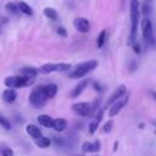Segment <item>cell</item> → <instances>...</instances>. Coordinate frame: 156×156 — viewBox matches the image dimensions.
Wrapping results in <instances>:
<instances>
[{
	"instance_id": "obj_1",
	"label": "cell",
	"mask_w": 156,
	"mask_h": 156,
	"mask_svg": "<svg viewBox=\"0 0 156 156\" xmlns=\"http://www.w3.org/2000/svg\"><path fill=\"white\" fill-rule=\"evenodd\" d=\"M129 14H131V30H129V37L127 43L128 45H133L136 43L137 39V30L139 25V18H140V0H131L129 3Z\"/></svg>"
},
{
	"instance_id": "obj_2",
	"label": "cell",
	"mask_w": 156,
	"mask_h": 156,
	"mask_svg": "<svg viewBox=\"0 0 156 156\" xmlns=\"http://www.w3.org/2000/svg\"><path fill=\"white\" fill-rule=\"evenodd\" d=\"M34 78L36 77H26V76H10L6 77L4 81V84L7 88H23V87H28V86H32L34 83Z\"/></svg>"
},
{
	"instance_id": "obj_3",
	"label": "cell",
	"mask_w": 156,
	"mask_h": 156,
	"mask_svg": "<svg viewBox=\"0 0 156 156\" xmlns=\"http://www.w3.org/2000/svg\"><path fill=\"white\" fill-rule=\"evenodd\" d=\"M98 67V61L97 60H90V61H87V62H83V64L78 65L73 72H71L68 75V77L71 79H78V78H82L84 77L86 75H88L89 72L94 71L95 68Z\"/></svg>"
},
{
	"instance_id": "obj_4",
	"label": "cell",
	"mask_w": 156,
	"mask_h": 156,
	"mask_svg": "<svg viewBox=\"0 0 156 156\" xmlns=\"http://www.w3.org/2000/svg\"><path fill=\"white\" fill-rule=\"evenodd\" d=\"M46 100H48V98L43 91V86L36 87L32 90V93H30V95H29V102L32 104V106H34L37 109L43 107L45 105Z\"/></svg>"
},
{
	"instance_id": "obj_5",
	"label": "cell",
	"mask_w": 156,
	"mask_h": 156,
	"mask_svg": "<svg viewBox=\"0 0 156 156\" xmlns=\"http://www.w3.org/2000/svg\"><path fill=\"white\" fill-rule=\"evenodd\" d=\"M141 32H143V38L145 43L148 45L154 44V29H152V23L148 17H144L141 21Z\"/></svg>"
},
{
	"instance_id": "obj_6",
	"label": "cell",
	"mask_w": 156,
	"mask_h": 156,
	"mask_svg": "<svg viewBox=\"0 0 156 156\" xmlns=\"http://www.w3.org/2000/svg\"><path fill=\"white\" fill-rule=\"evenodd\" d=\"M71 67L70 64H65V62H60V64H44L43 66L40 67L39 72L44 75H48V73H51V72H66L68 71Z\"/></svg>"
},
{
	"instance_id": "obj_7",
	"label": "cell",
	"mask_w": 156,
	"mask_h": 156,
	"mask_svg": "<svg viewBox=\"0 0 156 156\" xmlns=\"http://www.w3.org/2000/svg\"><path fill=\"white\" fill-rule=\"evenodd\" d=\"M127 93H128V90H127V87L124 86V84L117 87V89L112 93L111 97L109 98V100L106 101L105 107H106V109H107V107H111L116 101H118V100L122 99L123 97H126V95H127Z\"/></svg>"
},
{
	"instance_id": "obj_8",
	"label": "cell",
	"mask_w": 156,
	"mask_h": 156,
	"mask_svg": "<svg viewBox=\"0 0 156 156\" xmlns=\"http://www.w3.org/2000/svg\"><path fill=\"white\" fill-rule=\"evenodd\" d=\"M72 111L82 117H87L91 115V105L88 102H77L72 105Z\"/></svg>"
},
{
	"instance_id": "obj_9",
	"label": "cell",
	"mask_w": 156,
	"mask_h": 156,
	"mask_svg": "<svg viewBox=\"0 0 156 156\" xmlns=\"http://www.w3.org/2000/svg\"><path fill=\"white\" fill-rule=\"evenodd\" d=\"M128 100H129V95L127 94L126 97H123L122 99H120L118 101H116L113 105L110 107V111H109V116L110 117H113V116H116L117 113L127 105V102H128Z\"/></svg>"
},
{
	"instance_id": "obj_10",
	"label": "cell",
	"mask_w": 156,
	"mask_h": 156,
	"mask_svg": "<svg viewBox=\"0 0 156 156\" xmlns=\"http://www.w3.org/2000/svg\"><path fill=\"white\" fill-rule=\"evenodd\" d=\"M73 25L75 28L81 33H88L89 29H90V23L87 18H83V17H77L73 21Z\"/></svg>"
},
{
	"instance_id": "obj_11",
	"label": "cell",
	"mask_w": 156,
	"mask_h": 156,
	"mask_svg": "<svg viewBox=\"0 0 156 156\" xmlns=\"http://www.w3.org/2000/svg\"><path fill=\"white\" fill-rule=\"evenodd\" d=\"M90 83V79H84V81H82V82H79L78 84L72 89V91H71V94H70V98L71 99H75V98H77V97H79L83 91H84V89L88 87V84Z\"/></svg>"
},
{
	"instance_id": "obj_12",
	"label": "cell",
	"mask_w": 156,
	"mask_h": 156,
	"mask_svg": "<svg viewBox=\"0 0 156 156\" xmlns=\"http://www.w3.org/2000/svg\"><path fill=\"white\" fill-rule=\"evenodd\" d=\"M16 98H17V93L14 88H7L3 93V100L6 104H12L16 100Z\"/></svg>"
},
{
	"instance_id": "obj_13",
	"label": "cell",
	"mask_w": 156,
	"mask_h": 156,
	"mask_svg": "<svg viewBox=\"0 0 156 156\" xmlns=\"http://www.w3.org/2000/svg\"><path fill=\"white\" fill-rule=\"evenodd\" d=\"M37 121L39 122V124H41V126L45 127V128H53L55 120L53 117L48 116V115H39L37 117Z\"/></svg>"
},
{
	"instance_id": "obj_14",
	"label": "cell",
	"mask_w": 156,
	"mask_h": 156,
	"mask_svg": "<svg viewBox=\"0 0 156 156\" xmlns=\"http://www.w3.org/2000/svg\"><path fill=\"white\" fill-rule=\"evenodd\" d=\"M43 91H44V94L46 95L48 99H51V98H54L56 95V93H57V86L54 84V83H49V84L43 86Z\"/></svg>"
},
{
	"instance_id": "obj_15",
	"label": "cell",
	"mask_w": 156,
	"mask_h": 156,
	"mask_svg": "<svg viewBox=\"0 0 156 156\" xmlns=\"http://www.w3.org/2000/svg\"><path fill=\"white\" fill-rule=\"evenodd\" d=\"M26 132L28 133V136H30L33 139H38L40 137H43L41 131L37 126H34V124H28V126L26 127Z\"/></svg>"
},
{
	"instance_id": "obj_16",
	"label": "cell",
	"mask_w": 156,
	"mask_h": 156,
	"mask_svg": "<svg viewBox=\"0 0 156 156\" xmlns=\"http://www.w3.org/2000/svg\"><path fill=\"white\" fill-rule=\"evenodd\" d=\"M39 73V70L34 68V67H22L20 70V75H22V76H26V77H36L37 75Z\"/></svg>"
},
{
	"instance_id": "obj_17",
	"label": "cell",
	"mask_w": 156,
	"mask_h": 156,
	"mask_svg": "<svg viewBox=\"0 0 156 156\" xmlns=\"http://www.w3.org/2000/svg\"><path fill=\"white\" fill-rule=\"evenodd\" d=\"M67 127V121L65 118H56L54 121V126L53 128L55 129V132H62V131H65Z\"/></svg>"
},
{
	"instance_id": "obj_18",
	"label": "cell",
	"mask_w": 156,
	"mask_h": 156,
	"mask_svg": "<svg viewBox=\"0 0 156 156\" xmlns=\"http://www.w3.org/2000/svg\"><path fill=\"white\" fill-rule=\"evenodd\" d=\"M18 7H20V11L25 14V15H28V16H32L33 15V9L30 7L26 1H20L18 3Z\"/></svg>"
},
{
	"instance_id": "obj_19",
	"label": "cell",
	"mask_w": 156,
	"mask_h": 156,
	"mask_svg": "<svg viewBox=\"0 0 156 156\" xmlns=\"http://www.w3.org/2000/svg\"><path fill=\"white\" fill-rule=\"evenodd\" d=\"M36 145L40 149H45V148H48L51 145V140L46 137H40V138L36 139Z\"/></svg>"
},
{
	"instance_id": "obj_20",
	"label": "cell",
	"mask_w": 156,
	"mask_h": 156,
	"mask_svg": "<svg viewBox=\"0 0 156 156\" xmlns=\"http://www.w3.org/2000/svg\"><path fill=\"white\" fill-rule=\"evenodd\" d=\"M106 30L105 29H102L101 32L99 33V36H98V39H97V46L99 48V49H101L102 46H104V44H105V41H106Z\"/></svg>"
},
{
	"instance_id": "obj_21",
	"label": "cell",
	"mask_w": 156,
	"mask_h": 156,
	"mask_svg": "<svg viewBox=\"0 0 156 156\" xmlns=\"http://www.w3.org/2000/svg\"><path fill=\"white\" fill-rule=\"evenodd\" d=\"M6 10H7V12H10L11 15H17L20 11V7H18V4H15V3H7L6 4Z\"/></svg>"
},
{
	"instance_id": "obj_22",
	"label": "cell",
	"mask_w": 156,
	"mask_h": 156,
	"mask_svg": "<svg viewBox=\"0 0 156 156\" xmlns=\"http://www.w3.org/2000/svg\"><path fill=\"white\" fill-rule=\"evenodd\" d=\"M44 15H45V17L53 20V21L57 20V12L55 11L54 9H51V7H45L44 9Z\"/></svg>"
},
{
	"instance_id": "obj_23",
	"label": "cell",
	"mask_w": 156,
	"mask_h": 156,
	"mask_svg": "<svg viewBox=\"0 0 156 156\" xmlns=\"http://www.w3.org/2000/svg\"><path fill=\"white\" fill-rule=\"evenodd\" d=\"M140 11H141V15H143L144 17H148V16L151 14V6L149 5L148 0L140 5Z\"/></svg>"
},
{
	"instance_id": "obj_24",
	"label": "cell",
	"mask_w": 156,
	"mask_h": 156,
	"mask_svg": "<svg viewBox=\"0 0 156 156\" xmlns=\"http://www.w3.org/2000/svg\"><path fill=\"white\" fill-rule=\"evenodd\" d=\"M0 126H1L4 129H6V131H10V129H11V124H10L9 120L5 118V117L1 116V115H0Z\"/></svg>"
},
{
	"instance_id": "obj_25",
	"label": "cell",
	"mask_w": 156,
	"mask_h": 156,
	"mask_svg": "<svg viewBox=\"0 0 156 156\" xmlns=\"http://www.w3.org/2000/svg\"><path fill=\"white\" fill-rule=\"evenodd\" d=\"M99 123H100V122L97 121L95 118L89 123V133H90V134H94V133L97 132V129H98V127H99Z\"/></svg>"
},
{
	"instance_id": "obj_26",
	"label": "cell",
	"mask_w": 156,
	"mask_h": 156,
	"mask_svg": "<svg viewBox=\"0 0 156 156\" xmlns=\"http://www.w3.org/2000/svg\"><path fill=\"white\" fill-rule=\"evenodd\" d=\"M113 128V121H107L105 124H104V127H102V131L104 133H110Z\"/></svg>"
},
{
	"instance_id": "obj_27",
	"label": "cell",
	"mask_w": 156,
	"mask_h": 156,
	"mask_svg": "<svg viewBox=\"0 0 156 156\" xmlns=\"http://www.w3.org/2000/svg\"><path fill=\"white\" fill-rule=\"evenodd\" d=\"M100 149H101V144H100L99 140H95L94 143H91V152H94V154L99 152Z\"/></svg>"
},
{
	"instance_id": "obj_28",
	"label": "cell",
	"mask_w": 156,
	"mask_h": 156,
	"mask_svg": "<svg viewBox=\"0 0 156 156\" xmlns=\"http://www.w3.org/2000/svg\"><path fill=\"white\" fill-rule=\"evenodd\" d=\"M82 151L83 152H91V143L84 141L82 145Z\"/></svg>"
},
{
	"instance_id": "obj_29",
	"label": "cell",
	"mask_w": 156,
	"mask_h": 156,
	"mask_svg": "<svg viewBox=\"0 0 156 156\" xmlns=\"http://www.w3.org/2000/svg\"><path fill=\"white\" fill-rule=\"evenodd\" d=\"M132 49H133V51H134V53H136L137 55L141 54V45H140L139 43H137V41L132 45Z\"/></svg>"
},
{
	"instance_id": "obj_30",
	"label": "cell",
	"mask_w": 156,
	"mask_h": 156,
	"mask_svg": "<svg viewBox=\"0 0 156 156\" xmlns=\"http://www.w3.org/2000/svg\"><path fill=\"white\" fill-rule=\"evenodd\" d=\"M137 67H138V64H137L136 60H132L129 64H128V71L129 72H134V71L137 70Z\"/></svg>"
},
{
	"instance_id": "obj_31",
	"label": "cell",
	"mask_w": 156,
	"mask_h": 156,
	"mask_svg": "<svg viewBox=\"0 0 156 156\" xmlns=\"http://www.w3.org/2000/svg\"><path fill=\"white\" fill-rule=\"evenodd\" d=\"M1 155L3 156H14V151H12V149H10V148H4L1 150Z\"/></svg>"
},
{
	"instance_id": "obj_32",
	"label": "cell",
	"mask_w": 156,
	"mask_h": 156,
	"mask_svg": "<svg viewBox=\"0 0 156 156\" xmlns=\"http://www.w3.org/2000/svg\"><path fill=\"white\" fill-rule=\"evenodd\" d=\"M93 87H94V89L98 91V93H102V87L99 82H93Z\"/></svg>"
},
{
	"instance_id": "obj_33",
	"label": "cell",
	"mask_w": 156,
	"mask_h": 156,
	"mask_svg": "<svg viewBox=\"0 0 156 156\" xmlns=\"http://www.w3.org/2000/svg\"><path fill=\"white\" fill-rule=\"evenodd\" d=\"M56 32H57V33H59L61 37H66V36H67V32H66V29H65L64 27H57Z\"/></svg>"
},
{
	"instance_id": "obj_34",
	"label": "cell",
	"mask_w": 156,
	"mask_h": 156,
	"mask_svg": "<svg viewBox=\"0 0 156 156\" xmlns=\"http://www.w3.org/2000/svg\"><path fill=\"white\" fill-rule=\"evenodd\" d=\"M102 117H104V110H99L98 113H97V116H95V120L99 121V122H101Z\"/></svg>"
},
{
	"instance_id": "obj_35",
	"label": "cell",
	"mask_w": 156,
	"mask_h": 156,
	"mask_svg": "<svg viewBox=\"0 0 156 156\" xmlns=\"http://www.w3.org/2000/svg\"><path fill=\"white\" fill-rule=\"evenodd\" d=\"M117 149H118V141L116 140V141H115V144H113V152H116V151H117Z\"/></svg>"
},
{
	"instance_id": "obj_36",
	"label": "cell",
	"mask_w": 156,
	"mask_h": 156,
	"mask_svg": "<svg viewBox=\"0 0 156 156\" xmlns=\"http://www.w3.org/2000/svg\"><path fill=\"white\" fill-rule=\"evenodd\" d=\"M150 94H151V97H152V99L156 101V90H151L150 91Z\"/></svg>"
},
{
	"instance_id": "obj_37",
	"label": "cell",
	"mask_w": 156,
	"mask_h": 156,
	"mask_svg": "<svg viewBox=\"0 0 156 156\" xmlns=\"http://www.w3.org/2000/svg\"><path fill=\"white\" fill-rule=\"evenodd\" d=\"M138 128H139V129H144V128H145V123H143V122L139 123V124H138Z\"/></svg>"
},
{
	"instance_id": "obj_38",
	"label": "cell",
	"mask_w": 156,
	"mask_h": 156,
	"mask_svg": "<svg viewBox=\"0 0 156 156\" xmlns=\"http://www.w3.org/2000/svg\"><path fill=\"white\" fill-rule=\"evenodd\" d=\"M151 122H152V124H154V126L156 127V120H155V118H152V120H151Z\"/></svg>"
},
{
	"instance_id": "obj_39",
	"label": "cell",
	"mask_w": 156,
	"mask_h": 156,
	"mask_svg": "<svg viewBox=\"0 0 156 156\" xmlns=\"http://www.w3.org/2000/svg\"><path fill=\"white\" fill-rule=\"evenodd\" d=\"M93 156H99V155H93Z\"/></svg>"
},
{
	"instance_id": "obj_40",
	"label": "cell",
	"mask_w": 156,
	"mask_h": 156,
	"mask_svg": "<svg viewBox=\"0 0 156 156\" xmlns=\"http://www.w3.org/2000/svg\"><path fill=\"white\" fill-rule=\"evenodd\" d=\"M155 134H156V131H155Z\"/></svg>"
},
{
	"instance_id": "obj_41",
	"label": "cell",
	"mask_w": 156,
	"mask_h": 156,
	"mask_svg": "<svg viewBox=\"0 0 156 156\" xmlns=\"http://www.w3.org/2000/svg\"><path fill=\"white\" fill-rule=\"evenodd\" d=\"M148 1H150V0H148Z\"/></svg>"
}]
</instances>
